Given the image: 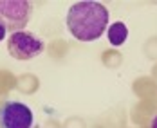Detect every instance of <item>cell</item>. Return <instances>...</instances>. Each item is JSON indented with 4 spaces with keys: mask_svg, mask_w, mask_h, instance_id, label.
I'll return each instance as SVG.
<instances>
[{
    "mask_svg": "<svg viewBox=\"0 0 157 128\" xmlns=\"http://www.w3.org/2000/svg\"><path fill=\"white\" fill-rule=\"evenodd\" d=\"M67 29L79 42H94L101 38L109 25V11L103 4L83 0L71 6L67 13Z\"/></svg>",
    "mask_w": 157,
    "mask_h": 128,
    "instance_id": "1",
    "label": "cell"
},
{
    "mask_svg": "<svg viewBox=\"0 0 157 128\" xmlns=\"http://www.w3.org/2000/svg\"><path fill=\"white\" fill-rule=\"evenodd\" d=\"M33 16V4L27 0H0V24L7 32L24 31Z\"/></svg>",
    "mask_w": 157,
    "mask_h": 128,
    "instance_id": "2",
    "label": "cell"
},
{
    "mask_svg": "<svg viewBox=\"0 0 157 128\" xmlns=\"http://www.w3.org/2000/svg\"><path fill=\"white\" fill-rule=\"evenodd\" d=\"M44 49H45L44 40H40L33 32L16 31V32H11L9 38H7L9 54L15 60H20V62H27V60H33V58L40 56L44 52Z\"/></svg>",
    "mask_w": 157,
    "mask_h": 128,
    "instance_id": "3",
    "label": "cell"
},
{
    "mask_svg": "<svg viewBox=\"0 0 157 128\" xmlns=\"http://www.w3.org/2000/svg\"><path fill=\"white\" fill-rule=\"evenodd\" d=\"M0 128H38L33 110L22 101H4L0 105Z\"/></svg>",
    "mask_w": 157,
    "mask_h": 128,
    "instance_id": "4",
    "label": "cell"
},
{
    "mask_svg": "<svg viewBox=\"0 0 157 128\" xmlns=\"http://www.w3.org/2000/svg\"><path fill=\"white\" fill-rule=\"evenodd\" d=\"M109 42L110 45H114V47H119V45H123L126 42V38H128V29H126V25L123 22H114L112 25L109 27Z\"/></svg>",
    "mask_w": 157,
    "mask_h": 128,
    "instance_id": "5",
    "label": "cell"
},
{
    "mask_svg": "<svg viewBox=\"0 0 157 128\" xmlns=\"http://www.w3.org/2000/svg\"><path fill=\"white\" fill-rule=\"evenodd\" d=\"M6 34H7V29H6V27H4V25L0 24V42H2L4 38H6Z\"/></svg>",
    "mask_w": 157,
    "mask_h": 128,
    "instance_id": "6",
    "label": "cell"
},
{
    "mask_svg": "<svg viewBox=\"0 0 157 128\" xmlns=\"http://www.w3.org/2000/svg\"><path fill=\"white\" fill-rule=\"evenodd\" d=\"M152 128H157V115L154 117V121H152Z\"/></svg>",
    "mask_w": 157,
    "mask_h": 128,
    "instance_id": "7",
    "label": "cell"
}]
</instances>
